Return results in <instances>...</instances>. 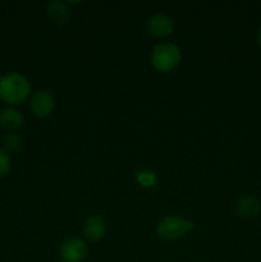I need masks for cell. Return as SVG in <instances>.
I'll return each instance as SVG.
<instances>
[{"label": "cell", "mask_w": 261, "mask_h": 262, "mask_svg": "<svg viewBox=\"0 0 261 262\" xmlns=\"http://www.w3.org/2000/svg\"><path fill=\"white\" fill-rule=\"evenodd\" d=\"M46 12H48L49 18L51 22L55 25L63 26L69 22L71 19V7L67 2H60V0H54L46 5Z\"/></svg>", "instance_id": "9c48e42d"}, {"label": "cell", "mask_w": 261, "mask_h": 262, "mask_svg": "<svg viewBox=\"0 0 261 262\" xmlns=\"http://www.w3.org/2000/svg\"><path fill=\"white\" fill-rule=\"evenodd\" d=\"M256 38H257V42L260 43V45H261V27L258 28V31H257V35H256Z\"/></svg>", "instance_id": "5bb4252c"}, {"label": "cell", "mask_w": 261, "mask_h": 262, "mask_svg": "<svg viewBox=\"0 0 261 262\" xmlns=\"http://www.w3.org/2000/svg\"><path fill=\"white\" fill-rule=\"evenodd\" d=\"M31 82L19 72H9L0 78V100L10 106L23 104L31 97Z\"/></svg>", "instance_id": "6da1fadb"}, {"label": "cell", "mask_w": 261, "mask_h": 262, "mask_svg": "<svg viewBox=\"0 0 261 262\" xmlns=\"http://www.w3.org/2000/svg\"><path fill=\"white\" fill-rule=\"evenodd\" d=\"M146 30L151 36L158 38L166 37L174 31V19L166 13H155L148 17Z\"/></svg>", "instance_id": "8992f818"}, {"label": "cell", "mask_w": 261, "mask_h": 262, "mask_svg": "<svg viewBox=\"0 0 261 262\" xmlns=\"http://www.w3.org/2000/svg\"><path fill=\"white\" fill-rule=\"evenodd\" d=\"M136 181L143 188H151L158 183V176L151 169H140L136 173Z\"/></svg>", "instance_id": "7c38bea8"}, {"label": "cell", "mask_w": 261, "mask_h": 262, "mask_svg": "<svg viewBox=\"0 0 261 262\" xmlns=\"http://www.w3.org/2000/svg\"><path fill=\"white\" fill-rule=\"evenodd\" d=\"M107 232V225L104 216L99 214H94L84 220L82 225V234L86 242H99L105 237Z\"/></svg>", "instance_id": "52a82bcc"}, {"label": "cell", "mask_w": 261, "mask_h": 262, "mask_svg": "<svg viewBox=\"0 0 261 262\" xmlns=\"http://www.w3.org/2000/svg\"><path fill=\"white\" fill-rule=\"evenodd\" d=\"M89 255V245L83 238L69 237L59 247L61 262H83Z\"/></svg>", "instance_id": "277c9868"}, {"label": "cell", "mask_w": 261, "mask_h": 262, "mask_svg": "<svg viewBox=\"0 0 261 262\" xmlns=\"http://www.w3.org/2000/svg\"><path fill=\"white\" fill-rule=\"evenodd\" d=\"M3 150L7 152H17L22 148L23 146V138L17 132H9L3 137Z\"/></svg>", "instance_id": "8fae6325"}, {"label": "cell", "mask_w": 261, "mask_h": 262, "mask_svg": "<svg viewBox=\"0 0 261 262\" xmlns=\"http://www.w3.org/2000/svg\"><path fill=\"white\" fill-rule=\"evenodd\" d=\"M151 66L159 72L168 73L179 67L182 61V50L173 42H160L154 46L150 54Z\"/></svg>", "instance_id": "7a4b0ae2"}, {"label": "cell", "mask_w": 261, "mask_h": 262, "mask_svg": "<svg viewBox=\"0 0 261 262\" xmlns=\"http://www.w3.org/2000/svg\"><path fill=\"white\" fill-rule=\"evenodd\" d=\"M25 115L19 109L14 106H8L0 112V127L9 132H17L23 127Z\"/></svg>", "instance_id": "ba28073f"}, {"label": "cell", "mask_w": 261, "mask_h": 262, "mask_svg": "<svg viewBox=\"0 0 261 262\" xmlns=\"http://www.w3.org/2000/svg\"><path fill=\"white\" fill-rule=\"evenodd\" d=\"M235 210L245 219H253L260 214L261 204L256 197L242 196L235 202Z\"/></svg>", "instance_id": "30bf717a"}, {"label": "cell", "mask_w": 261, "mask_h": 262, "mask_svg": "<svg viewBox=\"0 0 261 262\" xmlns=\"http://www.w3.org/2000/svg\"><path fill=\"white\" fill-rule=\"evenodd\" d=\"M12 168V160L9 154L5 150L0 148V178H4Z\"/></svg>", "instance_id": "4fadbf2b"}, {"label": "cell", "mask_w": 261, "mask_h": 262, "mask_svg": "<svg viewBox=\"0 0 261 262\" xmlns=\"http://www.w3.org/2000/svg\"><path fill=\"white\" fill-rule=\"evenodd\" d=\"M56 106L54 95L49 90L41 89L31 94L30 109L31 113L38 119H45L50 117Z\"/></svg>", "instance_id": "5b68a950"}, {"label": "cell", "mask_w": 261, "mask_h": 262, "mask_svg": "<svg viewBox=\"0 0 261 262\" xmlns=\"http://www.w3.org/2000/svg\"><path fill=\"white\" fill-rule=\"evenodd\" d=\"M194 229V223L188 217L165 215L156 224V234L164 241H177Z\"/></svg>", "instance_id": "3957f363"}]
</instances>
